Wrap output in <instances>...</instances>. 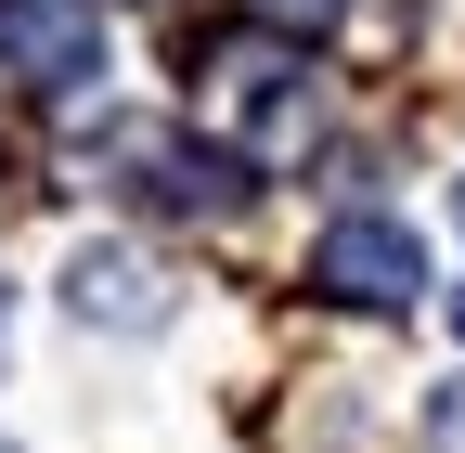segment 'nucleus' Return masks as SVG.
Here are the masks:
<instances>
[{
  "label": "nucleus",
  "instance_id": "nucleus-1",
  "mask_svg": "<svg viewBox=\"0 0 465 453\" xmlns=\"http://www.w3.org/2000/svg\"><path fill=\"white\" fill-rule=\"evenodd\" d=\"M104 168H130V195L143 207H168V220H232L259 195V168L232 156V143H194V130H155V117H130V130H104Z\"/></svg>",
  "mask_w": 465,
  "mask_h": 453
},
{
  "label": "nucleus",
  "instance_id": "nucleus-2",
  "mask_svg": "<svg viewBox=\"0 0 465 453\" xmlns=\"http://www.w3.org/2000/svg\"><path fill=\"white\" fill-rule=\"evenodd\" d=\"M311 286H323L336 311H414V286H427V247L401 234V220L349 207V220H323V247H311Z\"/></svg>",
  "mask_w": 465,
  "mask_h": 453
},
{
  "label": "nucleus",
  "instance_id": "nucleus-3",
  "mask_svg": "<svg viewBox=\"0 0 465 453\" xmlns=\"http://www.w3.org/2000/svg\"><path fill=\"white\" fill-rule=\"evenodd\" d=\"M0 65H14L26 91H91L104 78V26H91V0H0Z\"/></svg>",
  "mask_w": 465,
  "mask_h": 453
},
{
  "label": "nucleus",
  "instance_id": "nucleus-4",
  "mask_svg": "<svg viewBox=\"0 0 465 453\" xmlns=\"http://www.w3.org/2000/svg\"><path fill=\"white\" fill-rule=\"evenodd\" d=\"M65 311L78 324H168V286H155L143 247H78L65 259Z\"/></svg>",
  "mask_w": 465,
  "mask_h": 453
},
{
  "label": "nucleus",
  "instance_id": "nucleus-5",
  "mask_svg": "<svg viewBox=\"0 0 465 453\" xmlns=\"http://www.w3.org/2000/svg\"><path fill=\"white\" fill-rule=\"evenodd\" d=\"M427 453H465V376L440 388V402H427Z\"/></svg>",
  "mask_w": 465,
  "mask_h": 453
},
{
  "label": "nucleus",
  "instance_id": "nucleus-6",
  "mask_svg": "<svg viewBox=\"0 0 465 453\" xmlns=\"http://www.w3.org/2000/svg\"><path fill=\"white\" fill-rule=\"evenodd\" d=\"M0 337H14V286H0Z\"/></svg>",
  "mask_w": 465,
  "mask_h": 453
},
{
  "label": "nucleus",
  "instance_id": "nucleus-7",
  "mask_svg": "<svg viewBox=\"0 0 465 453\" xmlns=\"http://www.w3.org/2000/svg\"><path fill=\"white\" fill-rule=\"evenodd\" d=\"M452 324H465V286H452Z\"/></svg>",
  "mask_w": 465,
  "mask_h": 453
},
{
  "label": "nucleus",
  "instance_id": "nucleus-8",
  "mask_svg": "<svg viewBox=\"0 0 465 453\" xmlns=\"http://www.w3.org/2000/svg\"><path fill=\"white\" fill-rule=\"evenodd\" d=\"M311 14H336V0H311Z\"/></svg>",
  "mask_w": 465,
  "mask_h": 453
}]
</instances>
